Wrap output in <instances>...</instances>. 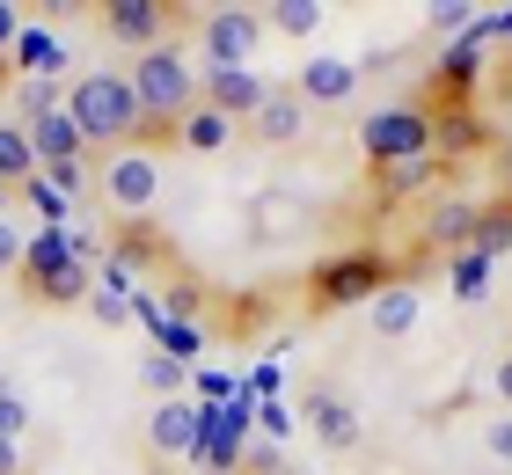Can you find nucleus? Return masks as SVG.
Instances as JSON below:
<instances>
[{
	"label": "nucleus",
	"instance_id": "1",
	"mask_svg": "<svg viewBox=\"0 0 512 475\" xmlns=\"http://www.w3.org/2000/svg\"><path fill=\"white\" fill-rule=\"evenodd\" d=\"M132 103H139V132H132V147H169L176 125H183V110L198 103V74H191V52L183 44H154V52H139L132 59Z\"/></svg>",
	"mask_w": 512,
	"mask_h": 475
},
{
	"label": "nucleus",
	"instance_id": "2",
	"mask_svg": "<svg viewBox=\"0 0 512 475\" xmlns=\"http://www.w3.org/2000/svg\"><path fill=\"white\" fill-rule=\"evenodd\" d=\"M66 117L81 125L88 147H132L139 132V103H132V81L125 74H74L66 81Z\"/></svg>",
	"mask_w": 512,
	"mask_h": 475
},
{
	"label": "nucleus",
	"instance_id": "3",
	"mask_svg": "<svg viewBox=\"0 0 512 475\" xmlns=\"http://www.w3.org/2000/svg\"><path fill=\"white\" fill-rule=\"evenodd\" d=\"M395 278H403V271H395L381 249H344V256H330V264H315V271H308V307H315V315L374 307Z\"/></svg>",
	"mask_w": 512,
	"mask_h": 475
},
{
	"label": "nucleus",
	"instance_id": "4",
	"mask_svg": "<svg viewBox=\"0 0 512 475\" xmlns=\"http://www.w3.org/2000/svg\"><path fill=\"white\" fill-rule=\"evenodd\" d=\"M22 293H37L44 307H81L96 300V278H88V264L74 249H66V227H37L30 249H22Z\"/></svg>",
	"mask_w": 512,
	"mask_h": 475
},
{
	"label": "nucleus",
	"instance_id": "5",
	"mask_svg": "<svg viewBox=\"0 0 512 475\" xmlns=\"http://www.w3.org/2000/svg\"><path fill=\"white\" fill-rule=\"evenodd\" d=\"M359 154L366 169H395V161H417L432 154V110L425 103H388L359 125Z\"/></svg>",
	"mask_w": 512,
	"mask_h": 475
},
{
	"label": "nucleus",
	"instance_id": "6",
	"mask_svg": "<svg viewBox=\"0 0 512 475\" xmlns=\"http://www.w3.org/2000/svg\"><path fill=\"white\" fill-rule=\"evenodd\" d=\"M96 183H103V198L118 205L125 220H147V205L161 198V161L147 147H118V154H103Z\"/></svg>",
	"mask_w": 512,
	"mask_h": 475
},
{
	"label": "nucleus",
	"instance_id": "7",
	"mask_svg": "<svg viewBox=\"0 0 512 475\" xmlns=\"http://www.w3.org/2000/svg\"><path fill=\"white\" fill-rule=\"evenodd\" d=\"M256 44H264V15L256 8H213L198 22V59L205 66H256Z\"/></svg>",
	"mask_w": 512,
	"mask_h": 475
},
{
	"label": "nucleus",
	"instance_id": "8",
	"mask_svg": "<svg viewBox=\"0 0 512 475\" xmlns=\"http://www.w3.org/2000/svg\"><path fill=\"white\" fill-rule=\"evenodd\" d=\"M103 37L110 44H125V52H154V44H169V8L161 0H103Z\"/></svg>",
	"mask_w": 512,
	"mask_h": 475
},
{
	"label": "nucleus",
	"instance_id": "9",
	"mask_svg": "<svg viewBox=\"0 0 512 475\" xmlns=\"http://www.w3.org/2000/svg\"><path fill=\"white\" fill-rule=\"evenodd\" d=\"M264 74L256 66H205L198 74V103H213L220 117H235V125H249L256 110H264Z\"/></svg>",
	"mask_w": 512,
	"mask_h": 475
},
{
	"label": "nucleus",
	"instance_id": "10",
	"mask_svg": "<svg viewBox=\"0 0 512 475\" xmlns=\"http://www.w3.org/2000/svg\"><path fill=\"white\" fill-rule=\"evenodd\" d=\"M205 432H213V410H205V402H191V395H176V402H161V410H154L147 446H154V454H191Z\"/></svg>",
	"mask_w": 512,
	"mask_h": 475
},
{
	"label": "nucleus",
	"instance_id": "11",
	"mask_svg": "<svg viewBox=\"0 0 512 475\" xmlns=\"http://www.w3.org/2000/svg\"><path fill=\"white\" fill-rule=\"evenodd\" d=\"M483 147H491V117H483L476 103L469 110H432V154L447 161V169L461 154H483Z\"/></svg>",
	"mask_w": 512,
	"mask_h": 475
},
{
	"label": "nucleus",
	"instance_id": "12",
	"mask_svg": "<svg viewBox=\"0 0 512 475\" xmlns=\"http://www.w3.org/2000/svg\"><path fill=\"white\" fill-rule=\"evenodd\" d=\"M352 88H359V66H352V59H330V52H315V59L293 74V95H300L308 110H322V103H344Z\"/></svg>",
	"mask_w": 512,
	"mask_h": 475
},
{
	"label": "nucleus",
	"instance_id": "13",
	"mask_svg": "<svg viewBox=\"0 0 512 475\" xmlns=\"http://www.w3.org/2000/svg\"><path fill=\"white\" fill-rule=\"evenodd\" d=\"M30 132V154H37V169H59V161H88V139H81V125L66 110H52V117H37V125H22Z\"/></svg>",
	"mask_w": 512,
	"mask_h": 475
},
{
	"label": "nucleus",
	"instance_id": "14",
	"mask_svg": "<svg viewBox=\"0 0 512 475\" xmlns=\"http://www.w3.org/2000/svg\"><path fill=\"white\" fill-rule=\"evenodd\" d=\"M249 132L264 139V147H293V139L308 132V103H300L293 88H271V95H264V110L249 117Z\"/></svg>",
	"mask_w": 512,
	"mask_h": 475
},
{
	"label": "nucleus",
	"instance_id": "15",
	"mask_svg": "<svg viewBox=\"0 0 512 475\" xmlns=\"http://www.w3.org/2000/svg\"><path fill=\"white\" fill-rule=\"evenodd\" d=\"M447 183V161L439 154H417V161H395V169H374V190L388 205H403V198H417V190H439Z\"/></svg>",
	"mask_w": 512,
	"mask_h": 475
},
{
	"label": "nucleus",
	"instance_id": "16",
	"mask_svg": "<svg viewBox=\"0 0 512 475\" xmlns=\"http://www.w3.org/2000/svg\"><path fill=\"white\" fill-rule=\"evenodd\" d=\"M366 315H374V337H410L417 315H425V293H417L410 278H395L388 293H381L374 307H366Z\"/></svg>",
	"mask_w": 512,
	"mask_h": 475
},
{
	"label": "nucleus",
	"instance_id": "17",
	"mask_svg": "<svg viewBox=\"0 0 512 475\" xmlns=\"http://www.w3.org/2000/svg\"><path fill=\"white\" fill-rule=\"evenodd\" d=\"M176 147H191V154L235 147V117H220L213 103H191V110H183V125H176Z\"/></svg>",
	"mask_w": 512,
	"mask_h": 475
},
{
	"label": "nucleus",
	"instance_id": "18",
	"mask_svg": "<svg viewBox=\"0 0 512 475\" xmlns=\"http://www.w3.org/2000/svg\"><path fill=\"white\" fill-rule=\"evenodd\" d=\"M308 424H315V439L330 446V454L359 446V410H352L344 395H315V402H308Z\"/></svg>",
	"mask_w": 512,
	"mask_h": 475
},
{
	"label": "nucleus",
	"instance_id": "19",
	"mask_svg": "<svg viewBox=\"0 0 512 475\" xmlns=\"http://www.w3.org/2000/svg\"><path fill=\"white\" fill-rule=\"evenodd\" d=\"M469 256H512V198H491V205H476V234H469Z\"/></svg>",
	"mask_w": 512,
	"mask_h": 475
},
{
	"label": "nucleus",
	"instance_id": "20",
	"mask_svg": "<svg viewBox=\"0 0 512 475\" xmlns=\"http://www.w3.org/2000/svg\"><path fill=\"white\" fill-rule=\"evenodd\" d=\"M469 234H476V205L469 198H447V205H439L432 212V220H425V249H469Z\"/></svg>",
	"mask_w": 512,
	"mask_h": 475
},
{
	"label": "nucleus",
	"instance_id": "21",
	"mask_svg": "<svg viewBox=\"0 0 512 475\" xmlns=\"http://www.w3.org/2000/svg\"><path fill=\"white\" fill-rule=\"evenodd\" d=\"M110 249H118V256H110V271H132V264H161V249H169V242H161V234L147 227V220H125L118 227V242H110Z\"/></svg>",
	"mask_w": 512,
	"mask_h": 475
},
{
	"label": "nucleus",
	"instance_id": "22",
	"mask_svg": "<svg viewBox=\"0 0 512 475\" xmlns=\"http://www.w3.org/2000/svg\"><path fill=\"white\" fill-rule=\"evenodd\" d=\"M30 176H44V169H37V154H30V132H22V125H0V183L22 190Z\"/></svg>",
	"mask_w": 512,
	"mask_h": 475
},
{
	"label": "nucleus",
	"instance_id": "23",
	"mask_svg": "<svg viewBox=\"0 0 512 475\" xmlns=\"http://www.w3.org/2000/svg\"><path fill=\"white\" fill-rule=\"evenodd\" d=\"M256 15H264V30H278V37H315L322 30L315 0H271V8H256Z\"/></svg>",
	"mask_w": 512,
	"mask_h": 475
},
{
	"label": "nucleus",
	"instance_id": "24",
	"mask_svg": "<svg viewBox=\"0 0 512 475\" xmlns=\"http://www.w3.org/2000/svg\"><path fill=\"white\" fill-rule=\"evenodd\" d=\"M22 125H37V117H52V110H66V81H52V74H22Z\"/></svg>",
	"mask_w": 512,
	"mask_h": 475
},
{
	"label": "nucleus",
	"instance_id": "25",
	"mask_svg": "<svg viewBox=\"0 0 512 475\" xmlns=\"http://www.w3.org/2000/svg\"><path fill=\"white\" fill-rule=\"evenodd\" d=\"M22 198L44 212V227H66V220H74V198H66L52 176H30V183H22Z\"/></svg>",
	"mask_w": 512,
	"mask_h": 475
},
{
	"label": "nucleus",
	"instance_id": "26",
	"mask_svg": "<svg viewBox=\"0 0 512 475\" xmlns=\"http://www.w3.org/2000/svg\"><path fill=\"white\" fill-rule=\"evenodd\" d=\"M147 388H154L161 402L183 395V359H176V351H154V359H147Z\"/></svg>",
	"mask_w": 512,
	"mask_h": 475
},
{
	"label": "nucleus",
	"instance_id": "27",
	"mask_svg": "<svg viewBox=\"0 0 512 475\" xmlns=\"http://www.w3.org/2000/svg\"><path fill=\"white\" fill-rule=\"evenodd\" d=\"M483 285H491V264L461 249V256H454V293H461V300H483Z\"/></svg>",
	"mask_w": 512,
	"mask_h": 475
},
{
	"label": "nucleus",
	"instance_id": "28",
	"mask_svg": "<svg viewBox=\"0 0 512 475\" xmlns=\"http://www.w3.org/2000/svg\"><path fill=\"white\" fill-rule=\"evenodd\" d=\"M22 432H30V402L15 388H0V439H22Z\"/></svg>",
	"mask_w": 512,
	"mask_h": 475
},
{
	"label": "nucleus",
	"instance_id": "29",
	"mask_svg": "<svg viewBox=\"0 0 512 475\" xmlns=\"http://www.w3.org/2000/svg\"><path fill=\"white\" fill-rule=\"evenodd\" d=\"M22 249H30V234L15 220H0V271H22Z\"/></svg>",
	"mask_w": 512,
	"mask_h": 475
},
{
	"label": "nucleus",
	"instance_id": "30",
	"mask_svg": "<svg viewBox=\"0 0 512 475\" xmlns=\"http://www.w3.org/2000/svg\"><path fill=\"white\" fill-rule=\"evenodd\" d=\"M15 59H22V66H59V52H52V37H37V30H22V44H15Z\"/></svg>",
	"mask_w": 512,
	"mask_h": 475
},
{
	"label": "nucleus",
	"instance_id": "31",
	"mask_svg": "<svg viewBox=\"0 0 512 475\" xmlns=\"http://www.w3.org/2000/svg\"><path fill=\"white\" fill-rule=\"evenodd\" d=\"M88 307H96V322H103V329H118V322H132V300H125V293H96Z\"/></svg>",
	"mask_w": 512,
	"mask_h": 475
},
{
	"label": "nucleus",
	"instance_id": "32",
	"mask_svg": "<svg viewBox=\"0 0 512 475\" xmlns=\"http://www.w3.org/2000/svg\"><path fill=\"white\" fill-rule=\"evenodd\" d=\"M15 44H22V8H15V0H0V59H8Z\"/></svg>",
	"mask_w": 512,
	"mask_h": 475
},
{
	"label": "nucleus",
	"instance_id": "33",
	"mask_svg": "<svg viewBox=\"0 0 512 475\" xmlns=\"http://www.w3.org/2000/svg\"><path fill=\"white\" fill-rule=\"evenodd\" d=\"M483 446H491V461H512V417H498L491 432H483Z\"/></svg>",
	"mask_w": 512,
	"mask_h": 475
},
{
	"label": "nucleus",
	"instance_id": "34",
	"mask_svg": "<svg viewBox=\"0 0 512 475\" xmlns=\"http://www.w3.org/2000/svg\"><path fill=\"white\" fill-rule=\"evenodd\" d=\"M198 300H205L198 285H176V293H169V315H176V322H191V315H198Z\"/></svg>",
	"mask_w": 512,
	"mask_h": 475
},
{
	"label": "nucleus",
	"instance_id": "35",
	"mask_svg": "<svg viewBox=\"0 0 512 475\" xmlns=\"http://www.w3.org/2000/svg\"><path fill=\"white\" fill-rule=\"evenodd\" d=\"M44 176H52V183L66 190V198H74V190H81V176H88V161H59V169H44Z\"/></svg>",
	"mask_w": 512,
	"mask_h": 475
},
{
	"label": "nucleus",
	"instance_id": "36",
	"mask_svg": "<svg viewBox=\"0 0 512 475\" xmlns=\"http://www.w3.org/2000/svg\"><path fill=\"white\" fill-rule=\"evenodd\" d=\"M30 461H22V439H0V475H22Z\"/></svg>",
	"mask_w": 512,
	"mask_h": 475
},
{
	"label": "nucleus",
	"instance_id": "37",
	"mask_svg": "<svg viewBox=\"0 0 512 475\" xmlns=\"http://www.w3.org/2000/svg\"><path fill=\"white\" fill-rule=\"evenodd\" d=\"M498 198H512V139L498 147Z\"/></svg>",
	"mask_w": 512,
	"mask_h": 475
},
{
	"label": "nucleus",
	"instance_id": "38",
	"mask_svg": "<svg viewBox=\"0 0 512 475\" xmlns=\"http://www.w3.org/2000/svg\"><path fill=\"white\" fill-rule=\"evenodd\" d=\"M491 380H498V402H505V410H512V351H505V359H498V373H491Z\"/></svg>",
	"mask_w": 512,
	"mask_h": 475
},
{
	"label": "nucleus",
	"instance_id": "39",
	"mask_svg": "<svg viewBox=\"0 0 512 475\" xmlns=\"http://www.w3.org/2000/svg\"><path fill=\"white\" fill-rule=\"evenodd\" d=\"M8 198H15V190H8V183H0V220H8Z\"/></svg>",
	"mask_w": 512,
	"mask_h": 475
},
{
	"label": "nucleus",
	"instance_id": "40",
	"mask_svg": "<svg viewBox=\"0 0 512 475\" xmlns=\"http://www.w3.org/2000/svg\"><path fill=\"white\" fill-rule=\"evenodd\" d=\"M0 88H8V59H0Z\"/></svg>",
	"mask_w": 512,
	"mask_h": 475
},
{
	"label": "nucleus",
	"instance_id": "41",
	"mask_svg": "<svg viewBox=\"0 0 512 475\" xmlns=\"http://www.w3.org/2000/svg\"><path fill=\"white\" fill-rule=\"evenodd\" d=\"M505 285H512V271H505Z\"/></svg>",
	"mask_w": 512,
	"mask_h": 475
}]
</instances>
